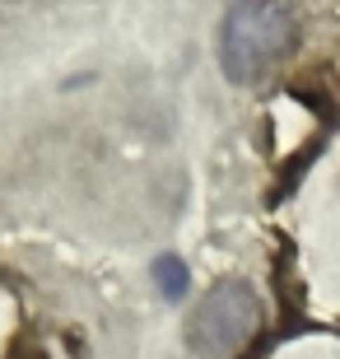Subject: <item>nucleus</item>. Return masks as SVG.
<instances>
[{"label": "nucleus", "instance_id": "obj_1", "mask_svg": "<svg viewBox=\"0 0 340 359\" xmlns=\"http://www.w3.org/2000/svg\"><path fill=\"white\" fill-rule=\"evenodd\" d=\"M299 14L280 0H243L224 14L219 28V66L233 84H247L294 47Z\"/></svg>", "mask_w": 340, "mask_h": 359}, {"label": "nucleus", "instance_id": "obj_2", "mask_svg": "<svg viewBox=\"0 0 340 359\" xmlns=\"http://www.w3.org/2000/svg\"><path fill=\"white\" fill-rule=\"evenodd\" d=\"M261 327V304H257V290L247 280H219L215 290L205 294L186 322V336H191V350L205 359H224L233 355L238 346H247Z\"/></svg>", "mask_w": 340, "mask_h": 359}, {"label": "nucleus", "instance_id": "obj_3", "mask_svg": "<svg viewBox=\"0 0 340 359\" xmlns=\"http://www.w3.org/2000/svg\"><path fill=\"white\" fill-rule=\"evenodd\" d=\"M149 276H154L158 294H163V299H172V304H177V299L186 294V285H191V276H186V266H182V257H172V252L158 257L154 266H149Z\"/></svg>", "mask_w": 340, "mask_h": 359}]
</instances>
